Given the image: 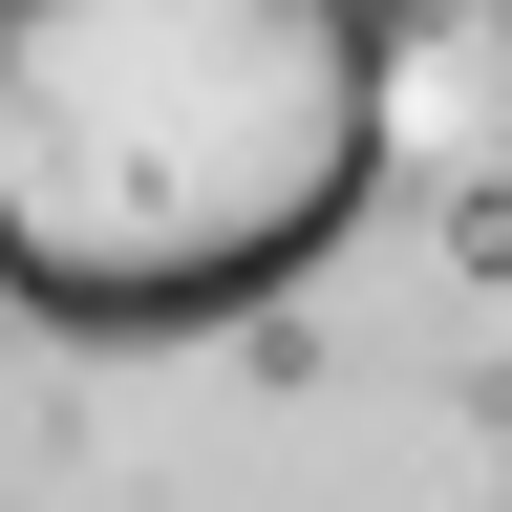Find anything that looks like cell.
<instances>
[{"instance_id": "6da1fadb", "label": "cell", "mask_w": 512, "mask_h": 512, "mask_svg": "<svg viewBox=\"0 0 512 512\" xmlns=\"http://www.w3.org/2000/svg\"><path fill=\"white\" fill-rule=\"evenodd\" d=\"M0 512H512V0H0Z\"/></svg>"}]
</instances>
